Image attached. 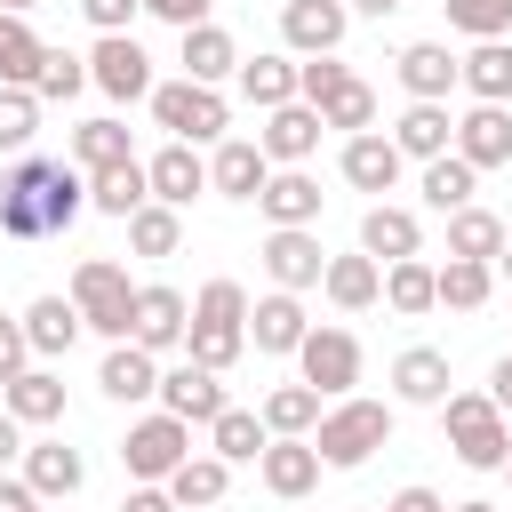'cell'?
<instances>
[{
	"label": "cell",
	"instance_id": "cell-32",
	"mask_svg": "<svg viewBox=\"0 0 512 512\" xmlns=\"http://www.w3.org/2000/svg\"><path fill=\"white\" fill-rule=\"evenodd\" d=\"M72 336H80V304H72V296H40V304L24 312V344H32V360L72 352Z\"/></svg>",
	"mask_w": 512,
	"mask_h": 512
},
{
	"label": "cell",
	"instance_id": "cell-30",
	"mask_svg": "<svg viewBox=\"0 0 512 512\" xmlns=\"http://www.w3.org/2000/svg\"><path fill=\"white\" fill-rule=\"evenodd\" d=\"M224 72H240V48H232V32H224V24H184V80L216 88Z\"/></svg>",
	"mask_w": 512,
	"mask_h": 512
},
{
	"label": "cell",
	"instance_id": "cell-23",
	"mask_svg": "<svg viewBox=\"0 0 512 512\" xmlns=\"http://www.w3.org/2000/svg\"><path fill=\"white\" fill-rule=\"evenodd\" d=\"M392 392H400L408 408H440V400H448V352L408 344V352L392 360Z\"/></svg>",
	"mask_w": 512,
	"mask_h": 512
},
{
	"label": "cell",
	"instance_id": "cell-27",
	"mask_svg": "<svg viewBox=\"0 0 512 512\" xmlns=\"http://www.w3.org/2000/svg\"><path fill=\"white\" fill-rule=\"evenodd\" d=\"M256 208H264L272 224H320V184H312L304 168H272L264 192H256Z\"/></svg>",
	"mask_w": 512,
	"mask_h": 512
},
{
	"label": "cell",
	"instance_id": "cell-18",
	"mask_svg": "<svg viewBox=\"0 0 512 512\" xmlns=\"http://www.w3.org/2000/svg\"><path fill=\"white\" fill-rule=\"evenodd\" d=\"M160 408H168V416H184V424H208V416L224 408V384H216V368H200V360H176V368L160 376Z\"/></svg>",
	"mask_w": 512,
	"mask_h": 512
},
{
	"label": "cell",
	"instance_id": "cell-46",
	"mask_svg": "<svg viewBox=\"0 0 512 512\" xmlns=\"http://www.w3.org/2000/svg\"><path fill=\"white\" fill-rule=\"evenodd\" d=\"M80 88H88V56H72V48H40L32 96H80Z\"/></svg>",
	"mask_w": 512,
	"mask_h": 512
},
{
	"label": "cell",
	"instance_id": "cell-59",
	"mask_svg": "<svg viewBox=\"0 0 512 512\" xmlns=\"http://www.w3.org/2000/svg\"><path fill=\"white\" fill-rule=\"evenodd\" d=\"M0 8H8V16H24V8H40V0H0Z\"/></svg>",
	"mask_w": 512,
	"mask_h": 512
},
{
	"label": "cell",
	"instance_id": "cell-12",
	"mask_svg": "<svg viewBox=\"0 0 512 512\" xmlns=\"http://www.w3.org/2000/svg\"><path fill=\"white\" fill-rule=\"evenodd\" d=\"M344 24H352L344 0H288V8H280V40H288L296 56H336V48H344Z\"/></svg>",
	"mask_w": 512,
	"mask_h": 512
},
{
	"label": "cell",
	"instance_id": "cell-34",
	"mask_svg": "<svg viewBox=\"0 0 512 512\" xmlns=\"http://www.w3.org/2000/svg\"><path fill=\"white\" fill-rule=\"evenodd\" d=\"M264 440H272V432H264V416H256V408H232V400H224V408L208 416V448H216L224 464H256V456H264Z\"/></svg>",
	"mask_w": 512,
	"mask_h": 512
},
{
	"label": "cell",
	"instance_id": "cell-29",
	"mask_svg": "<svg viewBox=\"0 0 512 512\" xmlns=\"http://www.w3.org/2000/svg\"><path fill=\"white\" fill-rule=\"evenodd\" d=\"M160 488L176 496V512H208V504H224V488H232V464H224V456H184V464H176Z\"/></svg>",
	"mask_w": 512,
	"mask_h": 512
},
{
	"label": "cell",
	"instance_id": "cell-42",
	"mask_svg": "<svg viewBox=\"0 0 512 512\" xmlns=\"http://www.w3.org/2000/svg\"><path fill=\"white\" fill-rule=\"evenodd\" d=\"M496 248H504V216H488V208H448V256L496 264Z\"/></svg>",
	"mask_w": 512,
	"mask_h": 512
},
{
	"label": "cell",
	"instance_id": "cell-43",
	"mask_svg": "<svg viewBox=\"0 0 512 512\" xmlns=\"http://www.w3.org/2000/svg\"><path fill=\"white\" fill-rule=\"evenodd\" d=\"M40 32L24 24V16H0V88H32V72H40Z\"/></svg>",
	"mask_w": 512,
	"mask_h": 512
},
{
	"label": "cell",
	"instance_id": "cell-63",
	"mask_svg": "<svg viewBox=\"0 0 512 512\" xmlns=\"http://www.w3.org/2000/svg\"><path fill=\"white\" fill-rule=\"evenodd\" d=\"M376 512H384V504H376Z\"/></svg>",
	"mask_w": 512,
	"mask_h": 512
},
{
	"label": "cell",
	"instance_id": "cell-57",
	"mask_svg": "<svg viewBox=\"0 0 512 512\" xmlns=\"http://www.w3.org/2000/svg\"><path fill=\"white\" fill-rule=\"evenodd\" d=\"M344 8H360V16H392L400 0H344Z\"/></svg>",
	"mask_w": 512,
	"mask_h": 512
},
{
	"label": "cell",
	"instance_id": "cell-2",
	"mask_svg": "<svg viewBox=\"0 0 512 512\" xmlns=\"http://www.w3.org/2000/svg\"><path fill=\"white\" fill-rule=\"evenodd\" d=\"M240 344H248V288L240 280H208L200 296H192V320H184V352L200 360V368H232L240 360Z\"/></svg>",
	"mask_w": 512,
	"mask_h": 512
},
{
	"label": "cell",
	"instance_id": "cell-58",
	"mask_svg": "<svg viewBox=\"0 0 512 512\" xmlns=\"http://www.w3.org/2000/svg\"><path fill=\"white\" fill-rule=\"evenodd\" d=\"M496 264H504V272H512V232H504V248H496Z\"/></svg>",
	"mask_w": 512,
	"mask_h": 512
},
{
	"label": "cell",
	"instance_id": "cell-10",
	"mask_svg": "<svg viewBox=\"0 0 512 512\" xmlns=\"http://www.w3.org/2000/svg\"><path fill=\"white\" fill-rule=\"evenodd\" d=\"M264 272H272V288H320V272H328V248H320V232L312 224H272V240H264Z\"/></svg>",
	"mask_w": 512,
	"mask_h": 512
},
{
	"label": "cell",
	"instance_id": "cell-9",
	"mask_svg": "<svg viewBox=\"0 0 512 512\" xmlns=\"http://www.w3.org/2000/svg\"><path fill=\"white\" fill-rule=\"evenodd\" d=\"M88 88H104L112 104H136V96H152V56H144L128 32H96V56H88Z\"/></svg>",
	"mask_w": 512,
	"mask_h": 512
},
{
	"label": "cell",
	"instance_id": "cell-39",
	"mask_svg": "<svg viewBox=\"0 0 512 512\" xmlns=\"http://www.w3.org/2000/svg\"><path fill=\"white\" fill-rule=\"evenodd\" d=\"M120 160H136L120 120H80V128H72V168H80V176H96V168H120Z\"/></svg>",
	"mask_w": 512,
	"mask_h": 512
},
{
	"label": "cell",
	"instance_id": "cell-28",
	"mask_svg": "<svg viewBox=\"0 0 512 512\" xmlns=\"http://www.w3.org/2000/svg\"><path fill=\"white\" fill-rule=\"evenodd\" d=\"M320 288H328L336 312H368V304L384 296V264H376V256H328Z\"/></svg>",
	"mask_w": 512,
	"mask_h": 512
},
{
	"label": "cell",
	"instance_id": "cell-64",
	"mask_svg": "<svg viewBox=\"0 0 512 512\" xmlns=\"http://www.w3.org/2000/svg\"><path fill=\"white\" fill-rule=\"evenodd\" d=\"M208 512H216V504H208Z\"/></svg>",
	"mask_w": 512,
	"mask_h": 512
},
{
	"label": "cell",
	"instance_id": "cell-21",
	"mask_svg": "<svg viewBox=\"0 0 512 512\" xmlns=\"http://www.w3.org/2000/svg\"><path fill=\"white\" fill-rule=\"evenodd\" d=\"M264 176H272L264 144H240V136H224V144H216V160H208V184H216L224 200H256V192H264Z\"/></svg>",
	"mask_w": 512,
	"mask_h": 512
},
{
	"label": "cell",
	"instance_id": "cell-41",
	"mask_svg": "<svg viewBox=\"0 0 512 512\" xmlns=\"http://www.w3.org/2000/svg\"><path fill=\"white\" fill-rule=\"evenodd\" d=\"M128 248H136V256H176V248H184V216H176L168 200H144V208L128 216Z\"/></svg>",
	"mask_w": 512,
	"mask_h": 512
},
{
	"label": "cell",
	"instance_id": "cell-60",
	"mask_svg": "<svg viewBox=\"0 0 512 512\" xmlns=\"http://www.w3.org/2000/svg\"><path fill=\"white\" fill-rule=\"evenodd\" d=\"M448 512H496V504H448Z\"/></svg>",
	"mask_w": 512,
	"mask_h": 512
},
{
	"label": "cell",
	"instance_id": "cell-61",
	"mask_svg": "<svg viewBox=\"0 0 512 512\" xmlns=\"http://www.w3.org/2000/svg\"><path fill=\"white\" fill-rule=\"evenodd\" d=\"M24 512H40V496H32V504H24Z\"/></svg>",
	"mask_w": 512,
	"mask_h": 512
},
{
	"label": "cell",
	"instance_id": "cell-16",
	"mask_svg": "<svg viewBox=\"0 0 512 512\" xmlns=\"http://www.w3.org/2000/svg\"><path fill=\"white\" fill-rule=\"evenodd\" d=\"M424 248V224H416V208H392V200H376L368 216H360V256H376V264H400V256H416Z\"/></svg>",
	"mask_w": 512,
	"mask_h": 512
},
{
	"label": "cell",
	"instance_id": "cell-17",
	"mask_svg": "<svg viewBox=\"0 0 512 512\" xmlns=\"http://www.w3.org/2000/svg\"><path fill=\"white\" fill-rule=\"evenodd\" d=\"M160 352H144V344H112L104 352V368H96V384H104V400H120V408H136V400H152L160 392V368H152Z\"/></svg>",
	"mask_w": 512,
	"mask_h": 512
},
{
	"label": "cell",
	"instance_id": "cell-4",
	"mask_svg": "<svg viewBox=\"0 0 512 512\" xmlns=\"http://www.w3.org/2000/svg\"><path fill=\"white\" fill-rule=\"evenodd\" d=\"M440 424H448L456 464H472V472H504V456H512V424H504V408H496L488 392H448V400H440Z\"/></svg>",
	"mask_w": 512,
	"mask_h": 512
},
{
	"label": "cell",
	"instance_id": "cell-37",
	"mask_svg": "<svg viewBox=\"0 0 512 512\" xmlns=\"http://www.w3.org/2000/svg\"><path fill=\"white\" fill-rule=\"evenodd\" d=\"M384 304H392L400 320H424V312L440 304V288H432V264H424V256H400V264H384Z\"/></svg>",
	"mask_w": 512,
	"mask_h": 512
},
{
	"label": "cell",
	"instance_id": "cell-20",
	"mask_svg": "<svg viewBox=\"0 0 512 512\" xmlns=\"http://www.w3.org/2000/svg\"><path fill=\"white\" fill-rule=\"evenodd\" d=\"M344 184H352V192H392V184H400V144L376 136V128L344 136Z\"/></svg>",
	"mask_w": 512,
	"mask_h": 512
},
{
	"label": "cell",
	"instance_id": "cell-14",
	"mask_svg": "<svg viewBox=\"0 0 512 512\" xmlns=\"http://www.w3.org/2000/svg\"><path fill=\"white\" fill-rule=\"evenodd\" d=\"M256 472H264L272 496H312V480H320V448H312L304 432H272L264 456H256Z\"/></svg>",
	"mask_w": 512,
	"mask_h": 512
},
{
	"label": "cell",
	"instance_id": "cell-15",
	"mask_svg": "<svg viewBox=\"0 0 512 512\" xmlns=\"http://www.w3.org/2000/svg\"><path fill=\"white\" fill-rule=\"evenodd\" d=\"M456 160H472V168H504L512 160V112L504 104H472L464 120H456V144H448Z\"/></svg>",
	"mask_w": 512,
	"mask_h": 512
},
{
	"label": "cell",
	"instance_id": "cell-8",
	"mask_svg": "<svg viewBox=\"0 0 512 512\" xmlns=\"http://www.w3.org/2000/svg\"><path fill=\"white\" fill-rule=\"evenodd\" d=\"M192 456V424L184 416H144V424H128V440H120V464L136 472V480H168L176 464Z\"/></svg>",
	"mask_w": 512,
	"mask_h": 512
},
{
	"label": "cell",
	"instance_id": "cell-56",
	"mask_svg": "<svg viewBox=\"0 0 512 512\" xmlns=\"http://www.w3.org/2000/svg\"><path fill=\"white\" fill-rule=\"evenodd\" d=\"M24 504H32V488H24V480H8V472H0V512H24Z\"/></svg>",
	"mask_w": 512,
	"mask_h": 512
},
{
	"label": "cell",
	"instance_id": "cell-51",
	"mask_svg": "<svg viewBox=\"0 0 512 512\" xmlns=\"http://www.w3.org/2000/svg\"><path fill=\"white\" fill-rule=\"evenodd\" d=\"M144 16H160V24H208V0H144Z\"/></svg>",
	"mask_w": 512,
	"mask_h": 512
},
{
	"label": "cell",
	"instance_id": "cell-47",
	"mask_svg": "<svg viewBox=\"0 0 512 512\" xmlns=\"http://www.w3.org/2000/svg\"><path fill=\"white\" fill-rule=\"evenodd\" d=\"M40 136V96L32 88H0V152H24Z\"/></svg>",
	"mask_w": 512,
	"mask_h": 512
},
{
	"label": "cell",
	"instance_id": "cell-5",
	"mask_svg": "<svg viewBox=\"0 0 512 512\" xmlns=\"http://www.w3.org/2000/svg\"><path fill=\"white\" fill-rule=\"evenodd\" d=\"M72 304H80V328H96V336H128V304H136V288H128V272L112 264V256H88L80 272H72Z\"/></svg>",
	"mask_w": 512,
	"mask_h": 512
},
{
	"label": "cell",
	"instance_id": "cell-36",
	"mask_svg": "<svg viewBox=\"0 0 512 512\" xmlns=\"http://www.w3.org/2000/svg\"><path fill=\"white\" fill-rule=\"evenodd\" d=\"M432 288H440L448 312H480L488 288H496V264H480V256H448V264H432Z\"/></svg>",
	"mask_w": 512,
	"mask_h": 512
},
{
	"label": "cell",
	"instance_id": "cell-7",
	"mask_svg": "<svg viewBox=\"0 0 512 512\" xmlns=\"http://www.w3.org/2000/svg\"><path fill=\"white\" fill-rule=\"evenodd\" d=\"M296 360H304V384H312L320 400H344V392L360 384V336H352V328H304Z\"/></svg>",
	"mask_w": 512,
	"mask_h": 512
},
{
	"label": "cell",
	"instance_id": "cell-52",
	"mask_svg": "<svg viewBox=\"0 0 512 512\" xmlns=\"http://www.w3.org/2000/svg\"><path fill=\"white\" fill-rule=\"evenodd\" d=\"M120 512H176V496H168V488H160V480H136V488H128V504H120Z\"/></svg>",
	"mask_w": 512,
	"mask_h": 512
},
{
	"label": "cell",
	"instance_id": "cell-26",
	"mask_svg": "<svg viewBox=\"0 0 512 512\" xmlns=\"http://www.w3.org/2000/svg\"><path fill=\"white\" fill-rule=\"evenodd\" d=\"M400 88H408L416 104H440V96L456 88V56H448L440 40H408V48H400Z\"/></svg>",
	"mask_w": 512,
	"mask_h": 512
},
{
	"label": "cell",
	"instance_id": "cell-48",
	"mask_svg": "<svg viewBox=\"0 0 512 512\" xmlns=\"http://www.w3.org/2000/svg\"><path fill=\"white\" fill-rule=\"evenodd\" d=\"M440 8H448V24L472 32V40H504V32H512V0H440Z\"/></svg>",
	"mask_w": 512,
	"mask_h": 512
},
{
	"label": "cell",
	"instance_id": "cell-38",
	"mask_svg": "<svg viewBox=\"0 0 512 512\" xmlns=\"http://www.w3.org/2000/svg\"><path fill=\"white\" fill-rule=\"evenodd\" d=\"M312 112H320L328 128H344V136H360V128H376V88H368L360 72H344V80H336V88H328V96H320Z\"/></svg>",
	"mask_w": 512,
	"mask_h": 512
},
{
	"label": "cell",
	"instance_id": "cell-22",
	"mask_svg": "<svg viewBox=\"0 0 512 512\" xmlns=\"http://www.w3.org/2000/svg\"><path fill=\"white\" fill-rule=\"evenodd\" d=\"M144 184H152V200L184 208L192 192H208V160H200L192 144H168V152H152V160H144Z\"/></svg>",
	"mask_w": 512,
	"mask_h": 512
},
{
	"label": "cell",
	"instance_id": "cell-55",
	"mask_svg": "<svg viewBox=\"0 0 512 512\" xmlns=\"http://www.w3.org/2000/svg\"><path fill=\"white\" fill-rule=\"evenodd\" d=\"M488 400H496V408H504V416H512V352H504V360H496V368H488Z\"/></svg>",
	"mask_w": 512,
	"mask_h": 512
},
{
	"label": "cell",
	"instance_id": "cell-24",
	"mask_svg": "<svg viewBox=\"0 0 512 512\" xmlns=\"http://www.w3.org/2000/svg\"><path fill=\"white\" fill-rule=\"evenodd\" d=\"M0 408H8L16 424H56V416H64V376H56V368H24V376L0 384Z\"/></svg>",
	"mask_w": 512,
	"mask_h": 512
},
{
	"label": "cell",
	"instance_id": "cell-13",
	"mask_svg": "<svg viewBox=\"0 0 512 512\" xmlns=\"http://www.w3.org/2000/svg\"><path fill=\"white\" fill-rule=\"evenodd\" d=\"M320 128H328V120H320L312 104H272L256 144H264V160H272V168H296V160H312V152H320Z\"/></svg>",
	"mask_w": 512,
	"mask_h": 512
},
{
	"label": "cell",
	"instance_id": "cell-1",
	"mask_svg": "<svg viewBox=\"0 0 512 512\" xmlns=\"http://www.w3.org/2000/svg\"><path fill=\"white\" fill-rule=\"evenodd\" d=\"M88 208V176L72 160H16L0 176V232L8 240H56Z\"/></svg>",
	"mask_w": 512,
	"mask_h": 512
},
{
	"label": "cell",
	"instance_id": "cell-19",
	"mask_svg": "<svg viewBox=\"0 0 512 512\" xmlns=\"http://www.w3.org/2000/svg\"><path fill=\"white\" fill-rule=\"evenodd\" d=\"M16 464H24V488H32L40 504H56V496H72V488L88 480L80 448H64V440H32V448H24Z\"/></svg>",
	"mask_w": 512,
	"mask_h": 512
},
{
	"label": "cell",
	"instance_id": "cell-45",
	"mask_svg": "<svg viewBox=\"0 0 512 512\" xmlns=\"http://www.w3.org/2000/svg\"><path fill=\"white\" fill-rule=\"evenodd\" d=\"M312 424H320V392H312V384L264 392V432H312Z\"/></svg>",
	"mask_w": 512,
	"mask_h": 512
},
{
	"label": "cell",
	"instance_id": "cell-25",
	"mask_svg": "<svg viewBox=\"0 0 512 512\" xmlns=\"http://www.w3.org/2000/svg\"><path fill=\"white\" fill-rule=\"evenodd\" d=\"M456 88H472V104H512V48L472 40V56H456Z\"/></svg>",
	"mask_w": 512,
	"mask_h": 512
},
{
	"label": "cell",
	"instance_id": "cell-35",
	"mask_svg": "<svg viewBox=\"0 0 512 512\" xmlns=\"http://www.w3.org/2000/svg\"><path fill=\"white\" fill-rule=\"evenodd\" d=\"M144 200H152L144 160H120V168H96V176H88V208H104V216H120V224H128Z\"/></svg>",
	"mask_w": 512,
	"mask_h": 512
},
{
	"label": "cell",
	"instance_id": "cell-6",
	"mask_svg": "<svg viewBox=\"0 0 512 512\" xmlns=\"http://www.w3.org/2000/svg\"><path fill=\"white\" fill-rule=\"evenodd\" d=\"M152 120H160L176 144H216L232 112H224L216 88H200V80H168V88H152Z\"/></svg>",
	"mask_w": 512,
	"mask_h": 512
},
{
	"label": "cell",
	"instance_id": "cell-54",
	"mask_svg": "<svg viewBox=\"0 0 512 512\" xmlns=\"http://www.w3.org/2000/svg\"><path fill=\"white\" fill-rule=\"evenodd\" d=\"M16 456H24V424H16V416H8V408H0V472H8V464H16Z\"/></svg>",
	"mask_w": 512,
	"mask_h": 512
},
{
	"label": "cell",
	"instance_id": "cell-44",
	"mask_svg": "<svg viewBox=\"0 0 512 512\" xmlns=\"http://www.w3.org/2000/svg\"><path fill=\"white\" fill-rule=\"evenodd\" d=\"M240 96L248 104H296V64L288 56H256V64H240Z\"/></svg>",
	"mask_w": 512,
	"mask_h": 512
},
{
	"label": "cell",
	"instance_id": "cell-49",
	"mask_svg": "<svg viewBox=\"0 0 512 512\" xmlns=\"http://www.w3.org/2000/svg\"><path fill=\"white\" fill-rule=\"evenodd\" d=\"M32 368V344H24V320H0V384Z\"/></svg>",
	"mask_w": 512,
	"mask_h": 512
},
{
	"label": "cell",
	"instance_id": "cell-53",
	"mask_svg": "<svg viewBox=\"0 0 512 512\" xmlns=\"http://www.w3.org/2000/svg\"><path fill=\"white\" fill-rule=\"evenodd\" d=\"M384 512H448V504H440V496H432V488H400V496H392V504H384Z\"/></svg>",
	"mask_w": 512,
	"mask_h": 512
},
{
	"label": "cell",
	"instance_id": "cell-31",
	"mask_svg": "<svg viewBox=\"0 0 512 512\" xmlns=\"http://www.w3.org/2000/svg\"><path fill=\"white\" fill-rule=\"evenodd\" d=\"M392 144H400V160H440V152L456 144L448 104H408V112H400V128H392Z\"/></svg>",
	"mask_w": 512,
	"mask_h": 512
},
{
	"label": "cell",
	"instance_id": "cell-3",
	"mask_svg": "<svg viewBox=\"0 0 512 512\" xmlns=\"http://www.w3.org/2000/svg\"><path fill=\"white\" fill-rule=\"evenodd\" d=\"M384 440H392V408H384V400H352V392L328 400L320 424H312V448H320V464H336V472L368 464Z\"/></svg>",
	"mask_w": 512,
	"mask_h": 512
},
{
	"label": "cell",
	"instance_id": "cell-62",
	"mask_svg": "<svg viewBox=\"0 0 512 512\" xmlns=\"http://www.w3.org/2000/svg\"><path fill=\"white\" fill-rule=\"evenodd\" d=\"M504 472H512V456H504Z\"/></svg>",
	"mask_w": 512,
	"mask_h": 512
},
{
	"label": "cell",
	"instance_id": "cell-33",
	"mask_svg": "<svg viewBox=\"0 0 512 512\" xmlns=\"http://www.w3.org/2000/svg\"><path fill=\"white\" fill-rule=\"evenodd\" d=\"M304 328H312V320H304V304H296L288 288H272V296L248 312V336H256V352H296V344H304Z\"/></svg>",
	"mask_w": 512,
	"mask_h": 512
},
{
	"label": "cell",
	"instance_id": "cell-50",
	"mask_svg": "<svg viewBox=\"0 0 512 512\" xmlns=\"http://www.w3.org/2000/svg\"><path fill=\"white\" fill-rule=\"evenodd\" d=\"M144 0H80V16L96 24V32H128V16H136Z\"/></svg>",
	"mask_w": 512,
	"mask_h": 512
},
{
	"label": "cell",
	"instance_id": "cell-40",
	"mask_svg": "<svg viewBox=\"0 0 512 512\" xmlns=\"http://www.w3.org/2000/svg\"><path fill=\"white\" fill-rule=\"evenodd\" d=\"M472 184H480V168L456 160V152H440V160H424V184L416 192H424V208L448 216V208H472Z\"/></svg>",
	"mask_w": 512,
	"mask_h": 512
},
{
	"label": "cell",
	"instance_id": "cell-11",
	"mask_svg": "<svg viewBox=\"0 0 512 512\" xmlns=\"http://www.w3.org/2000/svg\"><path fill=\"white\" fill-rule=\"evenodd\" d=\"M184 320H192V296H176L168 280H152V288H136V304H128V344L176 352V344H184Z\"/></svg>",
	"mask_w": 512,
	"mask_h": 512
}]
</instances>
